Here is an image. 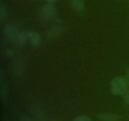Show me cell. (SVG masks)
Segmentation results:
<instances>
[{"instance_id":"obj_8","label":"cell","mask_w":129,"mask_h":121,"mask_svg":"<svg viewBox=\"0 0 129 121\" xmlns=\"http://www.w3.org/2000/svg\"><path fill=\"white\" fill-rule=\"evenodd\" d=\"M27 34L28 37L30 40V42L33 45L37 46L40 44L41 42V38L37 33L34 32H27Z\"/></svg>"},{"instance_id":"obj_9","label":"cell","mask_w":129,"mask_h":121,"mask_svg":"<svg viewBox=\"0 0 129 121\" xmlns=\"http://www.w3.org/2000/svg\"><path fill=\"white\" fill-rule=\"evenodd\" d=\"M28 34L27 32H20L19 34L18 37L16 42L15 45L18 47H23L26 43V40L28 39Z\"/></svg>"},{"instance_id":"obj_17","label":"cell","mask_w":129,"mask_h":121,"mask_svg":"<svg viewBox=\"0 0 129 121\" xmlns=\"http://www.w3.org/2000/svg\"><path fill=\"white\" fill-rule=\"evenodd\" d=\"M47 1L49 3H54L56 2L57 0H47Z\"/></svg>"},{"instance_id":"obj_7","label":"cell","mask_w":129,"mask_h":121,"mask_svg":"<svg viewBox=\"0 0 129 121\" xmlns=\"http://www.w3.org/2000/svg\"><path fill=\"white\" fill-rule=\"evenodd\" d=\"M33 117L35 121H46V117L42 111L38 107H35L32 110Z\"/></svg>"},{"instance_id":"obj_2","label":"cell","mask_w":129,"mask_h":121,"mask_svg":"<svg viewBox=\"0 0 129 121\" xmlns=\"http://www.w3.org/2000/svg\"><path fill=\"white\" fill-rule=\"evenodd\" d=\"M40 15L45 21H52L56 16V9L52 3L46 4L40 10Z\"/></svg>"},{"instance_id":"obj_18","label":"cell","mask_w":129,"mask_h":121,"mask_svg":"<svg viewBox=\"0 0 129 121\" xmlns=\"http://www.w3.org/2000/svg\"><path fill=\"white\" fill-rule=\"evenodd\" d=\"M127 78H128V79H129V69H128L127 71Z\"/></svg>"},{"instance_id":"obj_19","label":"cell","mask_w":129,"mask_h":121,"mask_svg":"<svg viewBox=\"0 0 129 121\" xmlns=\"http://www.w3.org/2000/svg\"><path fill=\"white\" fill-rule=\"evenodd\" d=\"M128 2H129V0H128Z\"/></svg>"},{"instance_id":"obj_6","label":"cell","mask_w":129,"mask_h":121,"mask_svg":"<svg viewBox=\"0 0 129 121\" xmlns=\"http://www.w3.org/2000/svg\"><path fill=\"white\" fill-rule=\"evenodd\" d=\"M96 117L102 121H118V116L113 113H98L96 114Z\"/></svg>"},{"instance_id":"obj_13","label":"cell","mask_w":129,"mask_h":121,"mask_svg":"<svg viewBox=\"0 0 129 121\" xmlns=\"http://www.w3.org/2000/svg\"><path fill=\"white\" fill-rule=\"evenodd\" d=\"M73 121H92V120L89 116L83 115L77 117L76 118L73 120Z\"/></svg>"},{"instance_id":"obj_14","label":"cell","mask_w":129,"mask_h":121,"mask_svg":"<svg viewBox=\"0 0 129 121\" xmlns=\"http://www.w3.org/2000/svg\"><path fill=\"white\" fill-rule=\"evenodd\" d=\"M123 98H124L125 102L126 103H127V104H129V83H128V88H127V89H126L124 94L123 95Z\"/></svg>"},{"instance_id":"obj_16","label":"cell","mask_w":129,"mask_h":121,"mask_svg":"<svg viewBox=\"0 0 129 121\" xmlns=\"http://www.w3.org/2000/svg\"><path fill=\"white\" fill-rule=\"evenodd\" d=\"M1 120L2 121H10V119H9L8 117H6V116L5 115L3 114V113H1Z\"/></svg>"},{"instance_id":"obj_5","label":"cell","mask_w":129,"mask_h":121,"mask_svg":"<svg viewBox=\"0 0 129 121\" xmlns=\"http://www.w3.org/2000/svg\"><path fill=\"white\" fill-rule=\"evenodd\" d=\"M0 99L1 103H5L7 96V88H6V83L4 81L2 73L0 74Z\"/></svg>"},{"instance_id":"obj_15","label":"cell","mask_w":129,"mask_h":121,"mask_svg":"<svg viewBox=\"0 0 129 121\" xmlns=\"http://www.w3.org/2000/svg\"><path fill=\"white\" fill-rule=\"evenodd\" d=\"M20 121H33L30 118V117H28L27 115H23L21 116V117H20Z\"/></svg>"},{"instance_id":"obj_1","label":"cell","mask_w":129,"mask_h":121,"mask_svg":"<svg viewBox=\"0 0 129 121\" xmlns=\"http://www.w3.org/2000/svg\"><path fill=\"white\" fill-rule=\"evenodd\" d=\"M129 80L122 76H117L111 83V92L115 95H123L127 89Z\"/></svg>"},{"instance_id":"obj_11","label":"cell","mask_w":129,"mask_h":121,"mask_svg":"<svg viewBox=\"0 0 129 121\" xmlns=\"http://www.w3.org/2000/svg\"><path fill=\"white\" fill-rule=\"evenodd\" d=\"M61 32V28L59 26H55L51 28L48 33L47 37L49 39H52L57 36Z\"/></svg>"},{"instance_id":"obj_3","label":"cell","mask_w":129,"mask_h":121,"mask_svg":"<svg viewBox=\"0 0 129 121\" xmlns=\"http://www.w3.org/2000/svg\"><path fill=\"white\" fill-rule=\"evenodd\" d=\"M4 32H5V35H6V37L11 42L13 43L14 44H16L20 32L15 26L12 25H10V24L6 25L5 29H4Z\"/></svg>"},{"instance_id":"obj_10","label":"cell","mask_w":129,"mask_h":121,"mask_svg":"<svg viewBox=\"0 0 129 121\" xmlns=\"http://www.w3.org/2000/svg\"><path fill=\"white\" fill-rule=\"evenodd\" d=\"M71 5L76 11L81 12L84 8V0H71Z\"/></svg>"},{"instance_id":"obj_4","label":"cell","mask_w":129,"mask_h":121,"mask_svg":"<svg viewBox=\"0 0 129 121\" xmlns=\"http://www.w3.org/2000/svg\"><path fill=\"white\" fill-rule=\"evenodd\" d=\"M12 69L15 75L20 76L23 71V63L20 57H15L12 62Z\"/></svg>"},{"instance_id":"obj_12","label":"cell","mask_w":129,"mask_h":121,"mask_svg":"<svg viewBox=\"0 0 129 121\" xmlns=\"http://www.w3.org/2000/svg\"><path fill=\"white\" fill-rule=\"evenodd\" d=\"M7 16V10L2 1L0 3V20L4 21Z\"/></svg>"}]
</instances>
